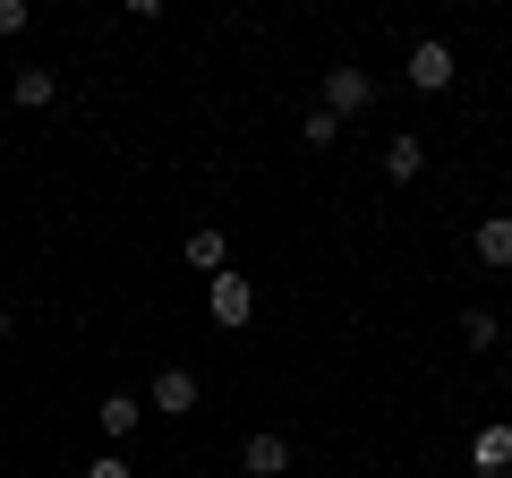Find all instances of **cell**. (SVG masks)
Segmentation results:
<instances>
[{
  "label": "cell",
  "mask_w": 512,
  "mask_h": 478,
  "mask_svg": "<svg viewBox=\"0 0 512 478\" xmlns=\"http://www.w3.org/2000/svg\"><path fill=\"white\" fill-rule=\"evenodd\" d=\"M367 103H376V77H367V69H350V60L325 69V111H333V120H359Z\"/></svg>",
  "instance_id": "obj_1"
},
{
  "label": "cell",
  "mask_w": 512,
  "mask_h": 478,
  "mask_svg": "<svg viewBox=\"0 0 512 478\" xmlns=\"http://www.w3.org/2000/svg\"><path fill=\"white\" fill-rule=\"evenodd\" d=\"M410 86H419V94H444V86H453V43H444V35L410 43Z\"/></svg>",
  "instance_id": "obj_2"
},
{
  "label": "cell",
  "mask_w": 512,
  "mask_h": 478,
  "mask_svg": "<svg viewBox=\"0 0 512 478\" xmlns=\"http://www.w3.org/2000/svg\"><path fill=\"white\" fill-rule=\"evenodd\" d=\"M205 308H214V325H248L256 316V282L248 274H214V299H205Z\"/></svg>",
  "instance_id": "obj_3"
},
{
  "label": "cell",
  "mask_w": 512,
  "mask_h": 478,
  "mask_svg": "<svg viewBox=\"0 0 512 478\" xmlns=\"http://www.w3.org/2000/svg\"><path fill=\"white\" fill-rule=\"evenodd\" d=\"M239 470H248V478H282V470H291V444H282V436H248V444H239Z\"/></svg>",
  "instance_id": "obj_4"
},
{
  "label": "cell",
  "mask_w": 512,
  "mask_h": 478,
  "mask_svg": "<svg viewBox=\"0 0 512 478\" xmlns=\"http://www.w3.org/2000/svg\"><path fill=\"white\" fill-rule=\"evenodd\" d=\"M154 410L188 419V410H197V376H188V368H163V376H154Z\"/></svg>",
  "instance_id": "obj_5"
},
{
  "label": "cell",
  "mask_w": 512,
  "mask_h": 478,
  "mask_svg": "<svg viewBox=\"0 0 512 478\" xmlns=\"http://www.w3.org/2000/svg\"><path fill=\"white\" fill-rule=\"evenodd\" d=\"M470 470H487V478H495V470H512V427H504V419H495V427H478Z\"/></svg>",
  "instance_id": "obj_6"
},
{
  "label": "cell",
  "mask_w": 512,
  "mask_h": 478,
  "mask_svg": "<svg viewBox=\"0 0 512 478\" xmlns=\"http://www.w3.org/2000/svg\"><path fill=\"white\" fill-rule=\"evenodd\" d=\"M419 171H427V146H419V137H393V146H384V180H393V188H410Z\"/></svg>",
  "instance_id": "obj_7"
},
{
  "label": "cell",
  "mask_w": 512,
  "mask_h": 478,
  "mask_svg": "<svg viewBox=\"0 0 512 478\" xmlns=\"http://www.w3.org/2000/svg\"><path fill=\"white\" fill-rule=\"evenodd\" d=\"M94 419H103V436H111V444H120V436H128V427L146 419V402H137V393H103V410H94Z\"/></svg>",
  "instance_id": "obj_8"
},
{
  "label": "cell",
  "mask_w": 512,
  "mask_h": 478,
  "mask_svg": "<svg viewBox=\"0 0 512 478\" xmlns=\"http://www.w3.org/2000/svg\"><path fill=\"white\" fill-rule=\"evenodd\" d=\"M478 265H512V214L478 222Z\"/></svg>",
  "instance_id": "obj_9"
},
{
  "label": "cell",
  "mask_w": 512,
  "mask_h": 478,
  "mask_svg": "<svg viewBox=\"0 0 512 478\" xmlns=\"http://www.w3.org/2000/svg\"><path fill=\"white\" fill-rule=\"evenodd\" d=\"M9 94H18L26 111H43V103L60 94V77H52V69H18V86H9Z\"/></svg>",
  "instance_id": "obj_10"
},
{
  "label": "cell",
  "mask_w": 512,
  "mask_h": 478,
  "mask_svg": "<svg viewBox=\"0 0 512 478\" xmlns=\"http://www.w3.org/2000/svg\"><path fill=\"white\" fill-rule=\"evenodd\" d=\"M222 257H231L222 231H188V265H197V274H222Z\"/></svg>",
  "instance_id": "obj_11"
},
{
  "label": "cell",
  "mask_w": 512,
  "mask_h": 478,
  "mask_svg": "<svg viewBox=\"0 0 512 478\" xmlns=\"http://www.w3.org/2000/svg\"><path fill=\"white\" fill-rule=\"evenodd\" d=\"M495 333H504V316H487V308H470V316H461V342H470V350H487Z\"/></svg>",
  "instance_id": "obj_12"
},
{
  "label": "cell",
  "mask_w": 512,
  "mask_h": 478,
  "mask_svg": "<svg viewBox=\"0 0 512 478\" xmlns=\"http://www.w3.org/2000/svg\"><path fill=\"white\" fill-rule=\"evenodd\" d=\"M333 137H342V120H333V111L316 103V111H308V146H333Z\"/></svg>",
  "instance_id": "obj_13"
},
{
  "label": "cell",
  "mask_w": 512,
  "mask_h": 478,
  "mask_svg": "<svg viewBox=\"0 0 512 478\" xmlns=\"http://www.w3.org/2000/svg\"><path fill=\"white\" fill-rule=\"evenodd\" d=\"M77 478H137V470H128L120 453H103V461H86V470H77Z\"/></svg>",
  "instance_id": "obj_14"
},
{
  "label": "cell",
  "mask_w": 512,
  "mask_h": 478,
  "mask_svg": "<svg viewBox=\"0 0 512 478\" xmlns=\"http://www.w3.org/2000/svg\"><path fill=\"white\" fill-rule=\"evenodd\" d=\"M26 18H35L26 0H0V35H26Z\"/></svg>",
  "instance_id": "obj_15"
},
{
  "label": "cell",
  "mask_w": 512,
  "mask_h": 478,
  "mask_svg": "<svg viewBox=\"0 0 512 478\" xmlns=\"http://www.w3.org/2000/svg\"><path fill=\"white\" fill-rule=\"evenodd\" d=\"M0 333H9V308H0Z\"/></svg>",
  "instance_id": "obj_16"
},
{
  "label": "cell",
  "mask_w": 512,
  "mask_h": 478,
  "mask_svg": "<svg viewBox=\"0 0 512 478\" xmlns=\"http://www.w3.org/2000/svg\"><path fill=\"white\" fill-rule=\"evenodd\" d=\"M504 197H512V180H504Z\"/></svg>",
  "instance_id": "obj_17"
},
{
  "label": "cell",
  "mask_w": 512,
  "mask_h": 478,
  "mask_svg": "<svg viewBox=\"0 0 512 478\" xmlns=\"http://www.w3.org/2000/svg\"><path fill=\"white\" fill-rule=\"evenodd\" d=\"M504 325H512V308H504Z\"/></svg>",
  "instance_id": "obj_18"
}]
</instances>
